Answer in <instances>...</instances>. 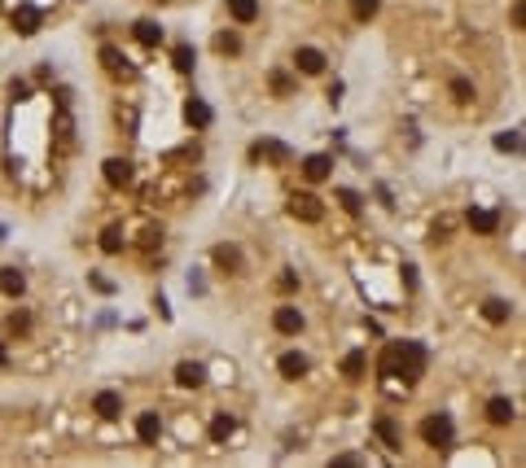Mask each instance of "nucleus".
I'll use <instances>...</instances> for the list:
<instances>
[{
  "label": "nucleus",
  "mask_w": 526,
  "mask_h": 468,
  "mask_svg": "<svg viewBox=\"0 0 526 468\" xmlns=\"http://www.w3.org/2000/svg\"><path fill=\"white\" fill-rule=\"evenodd\" d=\"M377 372L386 381H403V386H417L425 377V346L421 342H390L381 350Z\"/></svg>",
  "instance_id": "obj_1"
},
{
  "label": "nucleus",
  "mask_w": 526,
  "mask_h": 468,
  "mask_svg": "<svg viewBox=\"0 0 526 468\" xmlns=\"http://www.w3.org/2000/svg\"><path fill=\"white\" fill-rule=\"evenodd\" d=\"M421 438L430 442V447H439V451H452V442H456V429H452V416H425L421 420Z\"/></svg>",
  "instance_id": "obj_2"
},
{
  "label": "nucleus",
  "mask_w": 526,
  "mask_h": 468,
  "mask_svg": "<svg viewBox=\"0 0 526 468\" xmlns=\"http://www.w3.org/2000/svg\"><path fill=\"white\" fill-rule=\"evenodd\" d=\"M290 214L298 223H320V219H325V206H320L316 193H294L290 197Z\"/></svg>",
  "instance_id": "obj_3"
},
{
  "label": "nucleus",
  "mask_w": 526,
  "mask_h": 468,
  "mask_svg": "<svg viewBox=\"0 0 526 468\" xmlns=\"http://www.w3.org/2000/svg\"><path fill=\"white\" fill-rule=\"evenodd\" d=\"M277 368H281V377H285V381H298V377H307V372H312L307 355H298V350H285V355L277 359Z\"/></svg>",
  "instance_id": "obj_4"
},
{
  "label": "nucleus",
  "mask_w": 526,
  "mask_h": 468,
  "mask_svg": "<svg viewBox=\"0 0 526 468\" xmlns=\"http://www.w3.org/2000/svg\"><path fill=\"white\" fill-rule=\"evenodd\" d=\"M101 171H105V184L110 188H127L132 184V162L127 158H105Z\"/></svg>",
  "instance_id": "obj_5"
},
{
  "label": "nucleus",
  "mask_w": 526,
  "mask_h": 468,
  "mask_svg": "<svg viewBox=\"0 0 526 468\" xmlns=\"http://www.w3.org/2000/svg\"><path fill=\"white\" fill-rule=\"evenodd\" d=\"M158 434H162V416H158V412H140V416H136V438L145 442V447H154V442H158Z\"/></svg>",
  "instance_id": "obj_6"
},
{
  "label": "nucleus",
  "mask_w": 526,
  "mask_h": 468,
  "mask_svg": "<svg viewBox=\"0 0 526 468\" xmlns=\"http://www.w3.org/2000/svg\"><path fill=\"white\" fill-rule=\"evenodd\" d=\"M92 412H97L101 420H118V416H123V399H118L114 390H101L97 399H92Z\"/></svg>",
  "instance_id": "obj_7"
},
{
  "label": "nucleus",
  "mask_w": 526,
  "mask_h": 468,
  "mask_svg": "<svg viewBox=\"0 0 526 468\" xmlns=\"http://www.w3.org/2000/svg\"><path fill=\"white\" fill-rule=\"evenodd\" d=\"M294 66L303 70V75H320V70H325V53L312 49V44H303V49L294 53Z\"/></svg>",
  "instance_id": "obj_8"
},
{
  "label": "nucleus",
  "mask_w": 526,
  "mask_h": 468,
  "mask_svg": "<svg viewBox=\"0 0 526 468\" xmlns=\"http://www.w3.org/2000/svg\"><path fill=\"white\" fill-rule=\"evenodd\" d=\"M487 420H492V425H513V420H518V407H513V399H505V394H500V399H492V403H487Z\"/></svg>",
  "instance_id": "obj_9"
},
{
  "label": "nucleus",
  "mask_w": 526,
  "mask_h": 468,
  "mask_svg": "<svg viewBox=\"0 0 526 468\" xmlns=\"http://www.w3.org/2000/svg\"><path fill=\"white\" fill-rule=\"evenodd\" d=\"M272 324H277V333H285V337H294V333H303V315H298V307H277V315H272Z\"/></svg>",
  "instance_id": "obj_10"
},
{
  "label": "nucleus",
  "mask_w": 526,
  "mask_h": 468,
  "mask_svg": "<svg viewBox=\"0 0 526 468\" xmlns=\"http://www.w3.org/2000/svg\"><path fill=\"white\" fill-rule=\"evenodd\" d=\"M211 118H215V114H211V105L202 101V97H189V101H185V123H189V127H211Z\"/></svg>",
  "instance_id": "obj_11"
},
{
  "label": "nucleus",
  "mask_w": 526,
  "mask_h": 468,
  "mask_svg": "<svg viewBox=\"0 0 526 468\" xmlns=\"http://www.w3.org/2000/svg\"><path fill=\"white\" fill-rule=\"evenodd\" d=\"M14 31L18 35H35V31H40V9H35V5H18L14 9Z\"/></svg>",
  "instance_id": "obj_12"
},
{
  "label": "nucleus",
  "mask_w": 526,
  "mask_h": 468,
  "mask_svg": "<svg viewBox=\"0 0 526 468\" xmlns=\"http://www.w3.org/2000/svg\"><path fill=\"white\" fill-rule=\"evenodd\" d=\"M176 381H180L185 390H198V386H207V368L193 364V359H185V364L176 368Z\"/></svg>",
  "instance_id": "obj_13"
},
{
  "label": "nucleus",
  "mask_w": 526,
  "mask_h": 468,
  "mask_svg": "<svg viewBox=\"0 0 526 468\" xmlns=\"http://www.w3.org/2000/svg\"><path fill=\"white\" fill-rule=\"evenodd\" d=\"M329 171H333V158H329V153H312V158L303 162V175L312 179V184H320V179H329Z\"/></svg>",
  "instance_id": "obj_14"
},
{
  "label": "nucleus",
  "mask_w": 526,
  "mask_h": 468,
  "mask_svg": "<svg viewBox=\"0 0 526 468\" xmlns=\"http://www.w3.org/2000/svg\"><path fill=\"white\" fill-rule=\"evenodd\" d=\"M470 227H474V232H483V236H492L500 227V214L496 210H470Z\"/></svg>",
  "instance_id": "obj_15"
},
{
  "label": "nucleus",
  "mask_w": 526,
  "mask_h": 468,
  "mask_svg": "<svg viewBox=\"0 0 526 468\" xmlns=\"http://www.w3.org/2000/svg\"><path fill=\"white\" fill-rule=\"evenodd\" d=\"M509 315H513V307L505 302V298H492V302H483V320H487V324H509Z\"/></svg>",
  "instance_id": "obj_16"
},
{
  "label": "nucleus",
  "mask_w": 526,
  "mask_h": 468,
  "mask_svg": "<svg viewBox=\"0 0 526 468\" xmlns=\"http://www.w3.org/2000/svg\"><path fill=\"white\" fill-rule=\"evenodd\" d=\"M0 289H5L9 298H22V289H27V276H22L18 267H5V271H0Z\"/></svg>",
  "instance_id": "obj_17"
},
{
  "label": "nucleus",
  "mask_w": 526,
  "mask_h": 468,
  "mask_svg": "<svg viewBox=\"0 0 526 468\" xmlns=\"http://www.w3.org/2000/svg\"><path fill=\"white\" fill-rule=\"evenodd\" d=\"M215 263H220L224 271H242V249L237 245H215Z\"/></svg>",
  "instance_id": "obj_18"
},
{
  "label": "nucleus",
  "mask_w": 526,
  "mask_h": 468,
  "mask_svg": "<svg viewBox=\"0 0 526 468\" xmlns=\"http://www.w3.org/2000/svg\"><path fill=\"white\" fill-rule=\"evenodd\" d=\"M237 434V420L233 416H215L211 420V442H229Z\"/></svg>",
  "instance_id": "obj_19"
},
{
  "label": "nucleus",
  "mask_w": 526,
  "mask_h": 468,
  "mask_svg": "<svg viewBox=\"0 0 526 468\" xmlns=\"http://www.w3.org/2000/svg\"><path fill=\"white\" fill-rule=\"evenodd\" d=\"M229 14L237 22H255L259 18V0H229Z\"/></svg>",
  "instance_id": "obj_20"
},
{
  "label": "nucleus",
  "mask_w": 526,
  "mask_h": 468,
  "mask_svg": "<svg viewBox=\"0 0 526 468\" xmlns=\"http://www.w3.org/2000/svg\"><path fill=\"white\" fill-rule=\"evenodd\" d=\"M136 40L140 44H145V49H154V44H162V27H158V22H136Z\"/></svg>",
  "instance_id": "obj_21"
},
{
  "label": "nucleus",
  "mask_w": 526,
  "mask_h": 468,
  "mask_svg": "<svg viewBox=\"0 0 526 468\" xmlns=\"http://www.w3.org/2000/svg\"><path fill=\"white\" fill-rule=\"evenodd\" d=\"M364 368H368L364 350H351V355L342 359V377H351V381H360V377H364Z\"/></svg>",
  "instance_id": "obj_22"
},
{
  "label": "nucleus",
  "mask_w": 526,
  "mask_h": 468,
  "mask_svg": "<svg viewBox=\"0 0 526 468\" xmlns=\"http://www.w3.org/2000/svg\"><path fill=\"white\" fill-rule=\"evenodd\" d=\"M101 66L110 70V75H118V70H127V57L114 49V44H101Z\"/></svg>",
  "instance_id": "obj_23"
},
{
  "label": "nucleus",
  "mask_w": 526,
  "mask_h": 468,
  "mask_svg": "<svg viewBox=\"0 0 526 468\" xmlns=\"http://www.w3.org/2000/svg\"><path fill=\"white\" fill-rule=\"evenodd\" d=\"M171 62H176V70H180V75H189V70H193V62H198V57H193V44H176V49H171Z\"/></svg>",
  "instance_id": "obj_24"
},
{
  "label": "nucleus",
  "mask_w": 526,
  "mask_h": 468,
  "mask_svg": "<svg viewBox=\"0 0 526 468\" xmlns=\"http://www.w3.org/2000/svg\"><path fill=\"white\" fill-rule=\"evenodd\" d=\"M377 438H381V442H386V447H390V451H399V447H403V438H399V429H394V420H386V416H381V420H377Z\"/></svg>",
  "instance_id": "obj_25"
},
{
  "label": "nucleus",
  "mask_w": 526,
  "mask_h": 468,
  "mask_svg": "<svg viewBox=\"0 0 526 468\" xmlns=\"http://www.w3.org/2000/svg\"><path fill=\"white\" fill-rule=\"evenodd\" d=\"M101 254H123V227H105L101 232Z\"/></svg>",
  "instance_id": "obj_26"
},
{
  "label": "nucleus",
  "mask_w": 526,
  "mask_h": 468,
  "mask_svg": "<svg viewBox=\"0 0 526 468\" xmlns=\"http://www.w3.org/2000/svg\"><path fill=\"white\" fill-rule=\"evenodd\" d=\"M377 9H381V0H351V18L355 22H368Z\"/></svg>",
  "instance_id": "obj_27"
},
{
  "label": "nucleus",
  "mask_w": 526,
  "mask_h": 468,
  "mask_svg": "<svg viewBox=\"0 0 526 468\" xmlns=\"http://www.w3.org/2000/svg\"><path fill=\"white\" fill-rule=\"evenodd\" d=\"M215 49L229 53V57H237V53H242V40H237L233 31H220V35H215Z\"/></svg>",
  "instance_id": "obj_28"
},
{
  "label": "nucleus",
  "mask_w": 526,
  "mask_h": 468,
  "mask_svg": "<svg viewBox=\"0 0 526 468\" xmlns=\"http://www.w3.org/2000/svg\"><path fill=\"white\" fill-rule=\"evenodd\" d=\"M255 153H263V158H272V162H285V158H290V149L277 145V140H263V145H255Z\"/></svg>",
  "instance_id": "obj_29"
},
{
  "label": "nucleus",
  "mask_w": 526,
  "mask_h": 468,
  "mask_svg": "<svg viewBox=\"0 0 526 468\" xmlns=\"http://www.w3.org/2000/svg\"><path fill=\"white\" fill-rule=\"evenodd\" d=\"M496 149H500V153H518V149H522V136H518V131H500V136H496Z\"/></svg>",
  "instance_id": "obj_30"
},
{
  "label": "nucleus",
  "mask_w": 526,
  "mask_h": 468,
  "mask_svg": "<svg viewBox=\"0 0 526 468\" xmlns=\"http://www.w3.org/2000/svg\"><path fill=\"white\" fill-rule=\"evenodd\" d=\"M338 201H342V210H346V214H360V210H364L360 193H351V188H338Z\"/></svg>",
  "instance_id": "obj_31"
},
{
  "label": "nucleus",
  "mask_w": 526,
  "mask_h": 468,
  "mask_svg": "<svg viewBox=\"0 0 526 468\" xmlns=\"http://www.w3.org/2000/svg\"><path fill=\"white\" fill-rule=\"evenodd\" d=\"M452 97H456V101H474V83L470 79H452Z\"/></svg>",
  "instance_id": "obj_32"
},
{
  "label": "nucleus",
  "mask_w": 526,
  "mask_h": 468,
  "mask_svg": "<svg viewBox=\"0 0 526 468\" xmlns=\"http://www.w3.org/2000/svg\"><path fill=\"white\" fill-rule=\"evenodd\" d=\"M31 328V315L27 311H14V315H9V333H27Z\"/></svg>",
  "instance_id": "obj_33"
},
{
  "label": "nucleus",
  "mask_w": 526,
  "mask_h": 468,
  "mask_svg": "<svg viewBox=\"0 0 526 468\" xmlns=\"http://www.w3.org/2000/svg\"><path fill=\"white\" fill-rule=\"evenodd\" d=\"M88 285H92V289H97V293H114V280H105V276H97V271L88 276Z\"/></svg>",
  "instance_id": "obj_34"
},
{
  "label": "nucleus",
  "mask_w": 526,
  "mask_h": 468,
  "mask_svg": "<svg viewBox=\"0 0 526 468\" xmlns=\"http://www.w3.org/2000/svg\"><path fill=\"white\" fill-rule=\"evenodd\" d=\"M277 289H281V293H294V289H298V276H294V271H285L281 280H277Z\"/></svg>",
  "instance_id": "obj_35"
},
{
  "label": "nucleus",
  "mask_w": 526,
  "mask_h": 468,
  "mask_svg": "<svg viewBox=\"0 0 526 468\" xmlns=\"http://www.w3.org/2000/svg\"><path fill=\"white\" fill-rule=\"evenodd\" d=\"M57 136H62V145H70V114L57 118Z\"/></svg>",
  "instance_id": "obj_36"
},
{
  "label": "nucleus",
  "mask_w": 526,
  "mask_h": 468,
  "mask_svg": "<svg viewBox=\"0 0 526 468\" xmlns=\"http://www.w3.org/2000/svg\"><path fill=\"white\" fill-rule=\"evenodd\" d=\"M513 27H526V5H522V0L513 5Z\"/></svg>",
  "instance_id": "obj_37"
},
{
  "label": "nucleus",
  "mask_w": 526,
  "mask_h": 468,
  "mask_svg": "<svg viewBox=\"0 0 526 468\" xmlns=\"http://www.w3.org/2000/svg\"><path fill=\"white\" fill-rule=\"evenodd\" d=\"M360 464V455H338V460H333V468H355Z\"/></svg>",
  "instance_id": "obj_38"
},
{
  "label": "nucleus",
  "mask_w": 526,
  "mask_h": 468,
  "mask_svg": "<svg viewBox=\"0 0 526 468\" xmlns=\"http://www.w3.org/2000/svg\"><path fill=\"white\" fill-rule=\"evenodd\" d=\"M9 364V350H5V342H0V368H5Z\"/></svg>",
  "instance_id": "obj_39"
},
{
  "label": "nucleus",
  "mask_w": 526,
  "mask_h": 468,
  "mask_svg": "<svg viewBox=\"0 0 526 468\" xmlns=\"http://www.w3.org/2000/svg\"><path fill=\"white\" fill-rule=\"evenodd\" d=\"M0 241H5V227H0Z\"/></svg>",
  "instance_id": "obj_40"
},
{
  "label": "nucleus",
  "mask_w": 526,
  "mask_h": 468,
  "mask_svg": "<svg viewBox=\"0 0 526 468\" xmlns=\"http://www.w3.org/2000/svg\"><path fill=\"white\" fill-rule=\"evenodd\" d=\"M158 5H167V0H158Z\"/></svg>",
  "instance_id": "obj_41"
}]
</instances>
